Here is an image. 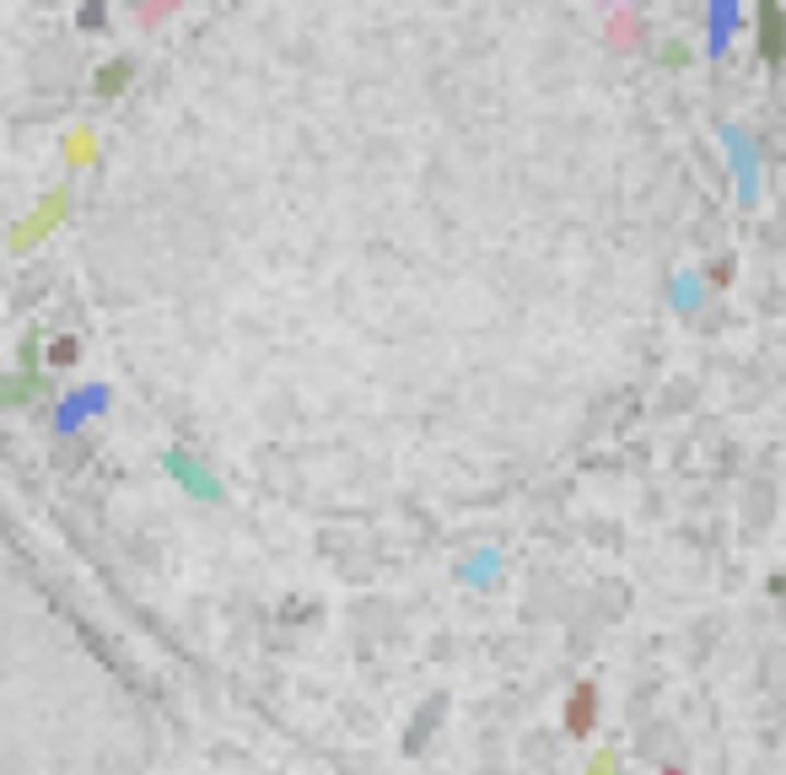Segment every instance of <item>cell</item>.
I'll list each match as a JSON object with an SVG mask.
<instances>
[{
  "label": "cell",
  "instance_id": "obj_2",
  "mask_svg": "<svg viewBox=\"0 0 786 775\" xmlns=\"http://www.w3.org/2000/svg\"><path fill=\"white\" fill-rule=\"evenodd\" d=\"M760 55L771 65L786 55V16L776 5H760Z\"/></svg>",
  "mask_w": 786,
  "mask_h": 775
},
{
  "label": "cell",
  "instance_id": "obj_1",
  "mask_svg": "<svg viewBox=\"0 0 786 775\" xmlns=\"http://www.w3.org/2000/svg\"><path fill=\"white\" fill-rule=\"evenodd\" d=\"M592 721H598V690H592V684H577L571 701H566V732H571V738H588Z\"/></svg>",
  "mask_w": 786,
  "mask_h": 775
},
{
  "label": "cell",
  "instance_id": "obj_4",
  "mask_svg": "<svg viewBox=\"0 0 786 775\" xmlns=\"http://www.w3.org/2000/svg\"><path fill=\"white\" fill-rule=\"evenodd\" d=\"M662 775H679V771H662Z\"/></svg>",
  "mask_w": 786,
  "mask_h": 775
},
{
  "label": "cell",
  "instance_id": "obj_3",
  "mask_svg": "<svg viewBox=\"0 0 786 775\" xmlns=\"http://www.w3.org/2000/svg\"><path fill=\"white\" fill-rule=\"evenodd\" d=\"M631 27H636V16H631V11H620V16L609 22V33L620 38V49H631Z\"/></svg>",
  "mask_w": 786,
  "mask_h": 775
}]
</instances>
